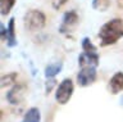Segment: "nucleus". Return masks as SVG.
<instances>
[{"instance_id":"9b49d317","label":"nucleus","mask_w":123,"mask_h":122,"mask_svg":"<svg viewBox=\"0 0 123 122\" xmlns=\"http://www.w3.org/2000/svg\"><path fill=\"white\" fill-rule=\"evenodd\" d=\"M40 121H41V114L38 108H36V107H32L27 110L22 120V122H40Z\"/></svg>"},{"instance_id":"2eb2a0df","label":"nucleus","mask_w":123,"mask_h":122,"mask_svg":"<svg viewBox=\"0 0 123 122\" xmlns=\"http://www.w3.org/2000/svg\"><path fill=\"white\" fill-rule=\"evenodd\" d=\"M82 50L83 51H96V46L91 43L88 37H83L82 39Z\"/></svg>"},{"instance_id":"dca6fc26","label":"nucleus","mask_w":123,"mask_h":122,"mask_svg":"<svg viewBox=\"0 0 123 122\" xmlns=\"http://www.w3.org/2000/svg\"><path fill=\"white\" fill-rule=\"evenodd\" d=\"M68 0H51V6L55 10H59L62 6H64L65 4H67Z\"/></svg>"},{"instance_id":"f8f14e48","label":"nucleus","mask_w":123,"mask_h":122,"mask_svg":"<svg viewBox=\"0 0 123 122\" xmlns=\"http://www.w3.org/2000/svg\"><path fill=\"white\" fill-rule=\"evenodd\" d=\"M15 4V0H0V10L1 16H8L10 13L12 8Z\"/></svg>"},{"instance_id":"9d476101","label":"nucleus","mask_w":123,"mask_h":122,"mask_svg":"<svg viewBox=\"0 0 123 122\" xmlns=\"http://www.w3.org/2000/svg\"><path fill=\"white\" fill-rule=\"evenodd\" d=\"M62 68H63V63L62 62L50 63L49 66H46V68H45V77L46 78H54L62 71Z\"/></svg>"},{"instance_id":"0eeeda50","label":"nucleus","mask_w":123,"mask_h":122,"mask_svg":"<svg viewBox=\"0 0 123 122\" xmlns=\"http://www.w3.org/2000/svg\"><path fill=\"white\" fill-rule=\"evenodd\" d=\"M80 67H98L99 66V54L96 51H83L78 57Z\"/></svg>"},{"instance_id":"20e7f679","label":"nucleus","mask_w":123,"mask_h":122,"mask_svg":"<svg viewBox=\"0 0 123 122\" xmlns=\"http://www.w3.org/2000/svg\"><path fill=\"white\" fill-rule=\"evenodd\" d=\"M96 77H98L96 67H81L78 75H77V82L80 86L86 87L92 85L96 81Z\"/></svg>"},{"instance_id":"7ed1b4c3","label":"nucleus","mask_w":123,"mask_h":122,"mask_svg":"<svg viewBox=\"0 0 123 122\" xmlns=\"http://www.w3.org/2000/svg\"><path fill=\"white\" fill-rule=\"evenodd\" d=\"M73 90H74V85L71 78H64L63 81L59 83L55 93V100L59 103L60 105H64L69 102V99L73 95Z\"/></svg>"},{"instance_id":"39448f33","label":"nucleus","mask_w":123,"mask_h":122,"mask_svg":"<svg viewBox=\"0 0 123 122\" xmlns=\"http://www.w3.org/2000/svg\"><path fill=\"white\" fill-rule=\"evenodd\" d=\"M26 93H27L26 83H15V85L8 91L6 100L9 102L12 105H18L25 100Z\"/></svg>"},{"instance_id":"a211bd4d","label":"nucleus","mask_w":123,"mask_h":122,"mask_svg":"<svg viewBox=\"0 0 123 122\" xmlns=\"http://www.w3.org/2000/svg\"><path fill=\"white\" fill-rule=\"evenodd\" d=\"M0 33H1V39L4 41H6V35H8V28H5V26L3 23L0 25Z\"/></svg>"},{"instance_id":"423d86ee","label":"nucleus","mask_w":123,"mask_h":122,"mask_svg":"<svg viewBox=\"0 0 123 122\" xmlns=\"http://www.w3.org/2000/svg\"><path fill=\"white\" fill-rule=\"evenodd\" d=\"M77 23H78V14H77L76 10H69L63 16V22H62L59 31L62 33H65L71 31Z\"/></svg>"},{"instance_id":"ddd939ff","label":"nucleus","mask_w":123,"mask_h":122,"mask_svg":"<svg viewBox=\"0 0 123 122\" xmlns=\"http://www.w3.org/2000/svg\"><path fill=\"white\" fill-rule=\"evenodd\" d=\"M110 6V0H92V8L100 12H105Z\"/></svg>"},{"instance_id":"1a4fd4ad","label":"nucleus","mask_w":123,"mask_h":122,"mask_svg":"<svg viewBox=\"0 0 123 122\" xmlns=\"http://www.w3.org/2000/svg\"><path fill=\"white\" fill-rule=\"evenodd\" d=\"M6 44L9 48H14L17 45V37H15V19L10 18L8 23V35H6Z\"/></svg>"},{"instance_id":"f3484780","label":"nucleus","mask_w":123,"mask_h":122,"mask_svg":"<svg viewBox=\"0 0 123 122\" xmlns=\"http://www.w3.org/2000/svg\"><path fill=\"white\" fill-rule=\"evenodd\" d=\"M55 83H56V81H55L54 78H49V81L46 82V85H45V91H46V95L50 94V91L53 90V87L55 86Z\"/></svg>"},{"instance_id":"f257e3e1","label":"nucleus","mask_w":123,"mask_h":122,"mask_svg":"<svg viewBox=\"0 0 123 122\" xmlns=\"http://www.w3.org/2000/svg\"><path fill=\"white\" fill-rule=\"evenodd\" d=\"M121 37H123V21L121 18H114L111 21H108L100 27L99 39L101 46L113 45Z\"/></svg>"},{"instance_id":"f03ea898","label":"nucleus","mask_w":123,"mask_h":122,"mask_svg":"<svg viewBox=\"0 0 123 122\" xmlns=\"http://www.w3.org/2000/svg\"><path fill=\"white\" fill-rule=\"evenodd\" d=\"M46 25V17L41 10L31 9L25 14L23 18V26L27 31H38L44 28Z\"/></svg>"},{"instance_id":"6e6552de","label":"nucleus","mask_w":123,"mask_h":122,"mask_svg":"<svg viewBox=\"0 0 123 122\" xmlns=\"http://www.w3.org/2000/svg\"><path fill=\"white\" fill-rule=\"evenodd\" d=\"M123 90V72H117L109 81V91L113 95H117Z\"/></svg>"},{"instance_id":"4468645a","label":"nucleus","mask_w":123,"mask_h":122,"mask_svg":"<svg viewBox=\"0 0 123 122\" xmlns=\"http://www.w3.org/2000/svg\"><path fill=\"white\" fill-rule=\"evenodd\" d=\"M17 77H18V75L15 73V72L4 75L1 77V87H5L6 85H12V83L17 82Z\"/></svg>"}]
</instances>
